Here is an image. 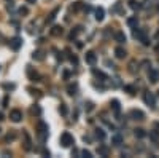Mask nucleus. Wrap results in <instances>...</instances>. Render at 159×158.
Here are the masks:
<instances>
[{
    "label": "nucleus",
    "instance_id": "72a5a7b5",
    "mask_svg": "<svg viewBox=\"0 0 159 158\" xmlns=\"http://www.w3.org/2000/svg\"><path fill=\"white\" fill-rule=\"evenodd\" d=\"M156 51H158V53H159V45H158V46H156Z\"/></svg>",
    "mask_w": 159,
    "mask_h": 158
},
{
    "label": "nucleus",
    "instance_id": "4c0bfd02",
    "mask_svg": "<svg viewBox=\"0 0 159 158\" xmlns=\"http://www.w3.org/2000/svg\"><path fill=\"white\" fill-rule=\"evenodd\" d=\"M0 133H2V129H0Z\"/></svg>",
    "mask_w": 159,
    "mask_h": 158
},
{
    "label": "nucleus",
    "instance_id": "5701e85b",
    "mask_svg": "<svg viewBox=\"0 0 159 158\" xmlns=\"http://www.w3.org/2000/svg\"><path fill=\"white\" fill-rule=\"evenodd\" d=\"M81 7H83V3H81V2H75V5L72 7V10H73V11H78Z\"/></svg>",
    "mask_w": 159,
    "mask_h": 158
},
{
    "label": "nucleus",
    "instance_id": "c85d7f7f",
    "mask_svg": "<svg viewBox=\"0 0 159 158\" xmlns=\"http://www.w3.org/2000/svg\"><path fill=\"white\" fill-rule=\"evenodd\" d=\"M59 110H60V113H62V115H67V107H65L64 104L60 105V109H59Z\"/></svg>",
    "mask_w": 159,
    "mask_h": 158
},
{
    "label": "nucleus",
    "instance_id": "20e7f679",
    "mask_svg": "<svg viewBox=\"0 0 159 158\" xmlns=\"http://www.w3.org/2000/svg\"><path fill=\"white\" fill-rule=\"evenodd\" d=\"M143 99H145V102H146V104H148L151 109H154V107H156V99H154L153 93H145Z\"/></svg>",
    "mask_w": 159,
    "mask_h": 158
},
{
    "label": "nucleus",
    "instance_id": "f03ea898",
    "mask_svg": "<svg viewBox=\"0 0 159 158\" xmlns=\"http://www.w3.org/2000/svg\"><path fill=\"white\" fill-rule=\"evenodd\" d=\"M134 37H135V39H138V40L142 42L143 45H149L148 35H146V32H145V30H142V29H137V30H134Z\"/></svg>",
    "mask_w": 159,
    "mask_h": 158
},
{
    "label": "nucleus",
    "instance_id": "1a4fd4ad",
    "mask_svg": "<svg viewBox=\"0 0 159 158\" xmlns=\"http://www.w3.org/2000/svg\"><path fill=\"white\" fill-rule=\"evenodd\" d=\"M130 117H132L134 120H143V118H145V115H143L142 110L134 109V110H130Z\"/></svg>",
    "mask_w": 159,
    "mask_h": 158
},
{
    "label": "nucleus",
    "instance_id": "f257e3e1",
    "mask_svg": "<svg viewBox=\"0 0 159 158\" xmlns=\"http://www.w3.org/2000/svg\"><path fill=\"white\" fill-rule=\"evenodd\" d=\"M72 144H75V139H73V136L70 133H62L60 134V145L62 147H70Z\"/></svg>",
    "mask_w": 159,
    "mask_h": 158
},
{
    "label": "nucleus",
    "instance_id": "6ab92c4d",
    "mask_svg": "<svg viewBox=\"0 0 159 158\" xmlns=\"http://www.w3.org/2000/svg\"><path fill=\"white\" fill-rule=\"evenodd\" d=\"M96 136L97 137H99L100 139V141H104V139H105V131H104V129H96Z\"/></svg>",
    "mask_w": 159,
    "mask_h": 158
},
{
    "label": "nucleus",
    "instance_id": "39448f33",
    "mask_svg": "<svg viewBox=\"0 0 159 158\" xmlns=\"http://www.w3.org/2000/svg\"><path fill=\"white\" fill-rule=\"evenodd\" d=\"M46 134H48V126H46L43 122H40L38 123V136H40L41 141H45V139H46Z\"/></svg>",
    "mask_w": 159,
    "mask_h": 158
},
{
    "label": "nucleus",
    "instance_id": "9d476101",
    "mask_svg": "<svg viewBox=\"0 0 159 158\" xmlns=\"http://www.w3.org/2000/svg\"><path fill=\"white\" fill-rule=\"evenodd\" d=\"M115 56L118 58V59H124V58H126V50L121 48V46L115 48Z\"/></svg>",
    "mask_w": 159,
    "mask_h": 158
},
{
    "label": "nucleus",
    "instance_id": "dca6fc26",
    "mask_svg": "<svg viewBox=\"0 0 159 158\" xmlns=\"http://www.w3.org/2000/svg\"><path fill=\"white\" fill-rule=\"evenodd\" d=\"M97 153H99L100 157H107L108 155V148H107L105 145H100L99 148H97Z\"/></svg>",
    "mask_w": 159,
    "mask_h": 158
},
{
    "label": "nucleus",
    "instance_id": "b1692460",
    "mask_svg": "<svg viewBox=\"0 0 159 158\" xmlns=\"http://www.w3.org/2000/svg\"><path fill=\"white\" fill-rule=\"evenodd\" d=\"M34 59H38V61H41V59H43V53H41V51H37V53H34Z\"/></svg>",
    "mask_w": 159,
    "mask_h": 158
},
{
    "label": "nucleus",
    "instance_id": "9b49d317",
    "mask_svg": "<svg viewBox=\"0 0 159 158\" xmlns=\"http://www.w3.org/2000/svg\"><path fill=\"white\" fill-rule=\"evenodd\" d=\"M27 73H29V78H30L32 82H40V75H38V73H37V72H34V70H32L30 67L27 69Z\"/></svg>",
    "mask_w": 159,
    "mask_h": 158
},
{
    "label": "nucleus",
    "instance_id": "7c9ffc66",
    "mask_svg": "<svg viewBox=\"0 0 159 158\" xmlns=\"http://www.w3.org/2000/svg\"><path fill=\"white\" fill-rule=\"evenodd\" d=\"M86 105H88V107H86V110H88V112H91V110L94 109V105H92V102H88Z\"/></svg>",
    "mask_w": 159,
    "mask_h": 158
},
{
    "label": "nucleus",
    "instance_id": "c9c22d12",
    "mask_svg": "<svg viewBox=\"0 0 159 158\" xmlns=\"http://www.w3.org/2000/svg\"><path fill=\"white\" fill-rule=\"evenodd\" d=\"M29 2H30V3H34V2H35V0H29Z\"/></svg>",
    "mask_w": 159,
    "mask_h": 158
},
{
    "label": "nucleus",
    "instance_id": "4be33fe9",
    "mask_svg": "<svg viewBox=\"0 0 159 158\" xmlns=\"http://www.w3.org/2000/svg\"><path fill=\"white\" fill-rule=\"evenodd\" d=\"M135 136H137V137H145V131H143V129H135Z\"/></svg>",
    "mask_w": 159,
    "mask_h": 158
},
{
    "label": "nucleus",
    "instance_id": "f3484780",
    "mask_svg": "<svg viewBox=\"0 0 159 158\" xmlns=\"http://www.w3.org/2000/svg\"><path fill=\"white\" fill-rule=\"evenodd\" d=\"M111 141H113V144H115V145H119V144L123 142V137H121L119 134H115V136L111 137Z\"/></svg>",
    "mask_w": 159,
    "mask_h": 158
},
{
    "label": "nucleus",
    "instance_id": "ddd939ff",
    "mask_svg": "<svg viewBox=\"0 0 159 158\" xmlns=\"http://www.w3.org/2000/svg\"><path fill=\"white\" fill-rule=\"evenodd\" d=\"M111 109H113V112H115L116 115H119V110H121V107H119V101H116V99L111 101Z\"/></svg>",
    "mask_w": 159,
    "mask_h": 158
},
{
    "label": "nucleus",
    "instance_id": "f8f14e48",
    "mask_svg": "<svg viewBox=\"0 0 159 158\" xmlns=\"http://www.w3.org/2000/svg\"><path fill=\"white\" fill-rule=\"evenodd\" d=\"M62 27L60 26H54L53 29H51V35H54V37H59V35H62Z\"/></svg>",
    "mask_w": 159,
    "mask_h": 158
},
{
    "label": "nucleus",
    "instance_id": "473e14b6",
    "mask_svg": "<svg viewBox=\"0 0 159 158\" xmlns=\"http://www.w3.org/2000/svg\"><path fill=\"white\" fill-rule=\"evenodd\" d=\"M0 120H3V113L2 112H0Z\"/></svg>",
    "mask_w": 159,
    "mask_h": 158
},
{
    "label": "nucleus",
    "instance_id": "423d86ee",
    "mask_svg": "<svg viewBox=\"0 0 159 158\" xmlns=\"http://www.w3.org/2000/svg\"><path fill=\"white\" fill-rule=\"evenodd\" d=\"M148 78L151 83H158L159 82V72L156 70V69H149L148 70Z\"/></svg>",
    "mask_w": 159,
    "mask_h": 158
},
{
    "label": "nucleus",
    "instance_id": "6e6552de",
    "mask_svg": "<svg viewBox=\"0 0 159 158\" xmlns=\"http://www.w3.org/2000/svg\"><path fill=\"white\" fill-rule=\"evenodd\" d=\"M21 45H22V40L19 39V37H15V39L10 42V46H11V48L15 50V51L19 50V48H21Z\"/></svg>",
    "mask_w": 159,
    "mask_h": 158
},
{
    "label": "nucleus",
    "instance_id": "cd10ccee",
    "mask_svg": "<svg viewBox=\"0 0 159 158\" xmlns=\"http://www.w3.org/2000/svg\"><path fill=\"white\" fill-rule=\"evenodd\" d=\"M75 91H77V86H68V94H75Z\"/></svg>",
    "mask_w": 159,
    "mask_h": 158
},
{
    "label": "nucleus",
    "instance_id": "4468645a",
    "mask_svg": "<svg viewBox=\"0 0 159 158\" xmlns=\"http://www.w3.org/2000/svg\"><path fill=\"white\" fill-rule=\"evenodd\" d=\"M115 39H116V42H118V43H124V42H126V35H124V32H116Z\"/></svg>",
    "mask_w": 159,
    "mask_h": 158
},
{
    "label": "nucleus",
    "instance_id": "393cba45",
    "mask_svg": "<svg viewBox=\"0 0 159 158\" xmlns=\"http://www.w3.org/2000/svg\"><path fill=\"white\" fill-rule=\"evenodd\" d=\"M94 75L96 77H100V78H104V80H107V75L104 72H99V70H94Z\"/></svg>",
    "mask_w": 159,
    "mask_h": 158
},
{
    "label": "nucleus",
    "instance_id": "bb28decb",
    "mask_svg": "<svg viewBox=\"0 0 159 158\" xmlns=\"http://www.w3.org/2000/svg\"><path fill=\"white\" fill-rule=\"evenodd\" d=\"M24 137H26V148L29 150V148H30V139H29V136H27V134H24Z\"/></svg>",
    "mask_w": 159,
    "mask_h": 158
},
{
    "label": "nucleus",
    "instance_id": "2eb2a0df",
    "mask_svg": "<svg viewBox=\"0 0 159 158\" xmlns=\"http://www.w3.org/2000/svg\"><path fill=\"white\" fill-rule=\"evenodd\" d=\"M104 15H105L104 8H97V10H96V19H97V21H102V19H104Z\"/></svg>",
    "mask_w": 159,
    "mask_h": 158
},
{
    "label": "nucleus",
    "instance_id": "412c9836",
    "mask_svg": "<svg viewBox=\"0 0 159 158\" xmlns=\"http://www.w3.org/2000/svg\"><path fill=\"white\" fill-rule=\"evenodd\" d=\"M81 157H85V158H92V155H91V152L89 150H81Z\"/></svg>",
    "mask_w": 159,
    "mask_h": 158
},
{
    "label": "nucleus",
    "instance_id": "0eeeda50",
    "mask_svg": "<svg viewBox=\"0 0 159 158\" xmlns=\"http://www.w3.org/2000/svg\"><path fill=\"white\" fill-rule=\"evenodd\" d=\"M85 59H86V62H88V64L94 66L96 61H97V56H96V53H94V51H88V53H86V56H85Z\"/></svg>",
    "mask_w": 159,
    "mask_h": 158
},
{
    "label": "nucleus",
    "instance_id": "a878e982",
    "mask_svg": "<svg viewBox=\"0 0 159 158\" xmlns=\"http://www.w3.org/2000/svg\"><path fill=\"white\" fill-rule=\"evenodd\" d=\"M56 13H57V8H56V10H54V11L49 15V18H48V22H53V21H54V18H56Z\"/></svg>",
    "mask_w": 159,
    "mask_h": 158
},
{
    "label": "nucleus",
    "instance_id": "a211bd4d",
    "mask_svg": "<svg viewBox=\"0 0 159 158\" xmlns=\"http://www.w3.org/2000/svg\"><path fill=\"white\" fill-rule=\"evenodd\" d=\"M127 24H129L130 27H137V24H138L137 16H135V18H129V19H127Z\"/></svg>",
    "mask_w": 159,
    "mask_h": 158
},
{
    "label": "nucleus",
    "instance_id": "e433bc0d",
    "mask_svg": "<svg viewBox=\"0 0 159 158\" xmlns=\"http://www.w3.org/2000/svg\"><path fill=\"white\" fill-rule=\"evenodd\" d=\"M158 11H159V5H158Z\"/></svg>",
    "mask_w": 159,
    "mask_h": 158
},
{
    "label": "nucleus",
    "instance_id": "7ed1b4c3",
    "mask_svg": "<svg viewBox=\"0 0 159 158\" xmlns=\"http://www.w3.org/2000/svg\"><path fill=\"white\" fill-rule=\"evenodd\" d=\"M10 120H11V122H15V123H19L22 120V112H21V110H18V109L11 110V112H10Z\"/></svg>",
    "mask_w": 159,
    "mask_h": 158
},
{
    "label": "nucleus",
    "instance_id": "f704fd0d",
    "mask_svg": "<svg viewBox=\"0 0 159 158\" xmlns=\"http://www.w3.org/2000/svg\"><path fill=\"white\" fill-rule=\"evenodd\" d=\"M0 40H3V35L2 34H0Z\"/></svg>",
    "mask_w": 159,
    "mask_h": 158
},
{
    "label": "nucleus",
    "instance_id": "c756f323",
    "mask_svg": "<svg viewBox=\"0 0 159 158\" xmlns=\"http://www.w3.org/2000/svg\"><path fill=\"white\" fill-rule=\"evenodd\" d=\"M29 13V10H27L26 7H22V8H19V15H27Z\"/></svg>",
    "mask_w": 159,
    "mask_h": 158
},
{
    "label": "nucleus",
    "instance_id": "2f4dec72",
    "mask_svg": "<svg viewBox=\"0 0 159 158\" xmlns=\"http://www.w3.org/2000/svg\"><path fill=\"white\" fill-rule=\"evenodd\" d=\"M126 91H129L130 94H134V88L132 86H126Z\"/></svg>",
    "mask_w": 159,
    "mask_h": 158
},
{
    "label": "nucleus",
    "instance_id": "aec40b11",
    "mask_svg": "<svg viewBox=\"0 0 159 158\" xmlns=\"http://www.w3.org/2000/svg\"><path fill=\"white\" fill-rule=\"evenodd\" d=\"M129 7L132 8V10H138V8H140V3L135 2V0H130V2H129Z\"/></svg>",
    "mask_w": 159,
    "mask_h": 158
}]
</instances>
